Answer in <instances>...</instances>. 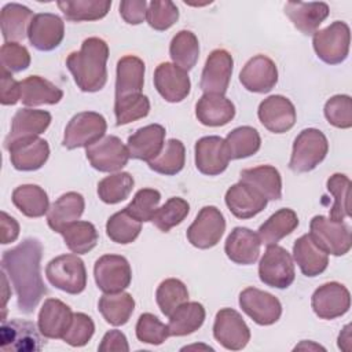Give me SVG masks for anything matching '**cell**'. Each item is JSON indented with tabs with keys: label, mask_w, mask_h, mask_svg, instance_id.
<instances>
[{
	"label": "cell",
	"mask_w": 352,
	"mask_h": 352,
	"mask_svg": "<svg viewBox=\"0 0 352 352\" xmlns=\"http://www.w3.org/2000/svg\"><path fill=\"white\" fill-rule=\"evenodd\" d=\"M43 245L36 238H26L1 256V268L8 275L15 293L18 308L23 314H32L47 287L40 274Z\"/></svg>",
	"instance_id": "6da1fadb"
},
{
	"label": "cell",
	"mask_w": 352,
	"mask_h": 352,
	"mask_svg": "<svg viewBox=\"0 0 352 352\" xmlns=\"http://www.w3.org/2000/svg\"><path fill=\"white\" fill-rule=\"evenodd\" d=\"M109 45L99 37H88L80 51L72 52L66 66L73 74L74 82L82 92H98L107 81Z\"/></svg>",
	"instance_id": "7a4b0ae2"
},
{
	"label": "cell",
	"mask_w": 352,
	"mask_h": 352,
	"mask_svg": "<svg viewBox=\"0 0 352 352\" xmlns=\"http://www.w3.org/2000/svg\"><path fill=\"white\" fill-rule=\"evenodd\" d=\"M327 151L329 142L323 132L316 128L302 129L294 139L289 168L297 173L309 172L324 160Z\"/></svg>",
	"instance_id": "3957f363"
},
{
	"label": "cell",
	"mask_w": 352,
	"mask_h": 352,
	"mask_svg": "<svg viewBox=\"0 0 352 352\" xmlns=\"http://www.w3.org/2000/svg\"><path fill=\"white\" fill-rule=\"evenodd\" d=\"M48 282L69 294H80L87 286V270L77 254H60L45 267Z\"/></svg>",
	"instance_id": "277c9868"
},
{
	"label": "cell",
	"mask_w": 352,
	"mask_h": 352,
	"mask_svg": "<svg viewBox=\"0 0 352 352\" xmlns=\"http://www.w3.org/2000/svg\"><path fill=\"white\" fill-rule=\"evenodd\" d=\"M351 30L342 21H334L327 28L316 30L312 37L314 50L320 60L327 65L344 62L349 54Z\"/></svg>",
	"instance_id": "5b68a950"
},
{
	"label": "cell",
	"mask_w": 352,
	"mask_h": 352,
	"mask_svg": "<svg viewBox=\"0 0 352 352\" xmlns=\"http://www.w3.org/2000/svg\"><path fill=\"white\" fill-rule=\"evenodd\" d=\"M309 235L319 248L333 256L346 254L352 245L349 227L342 221H334L322 214L312 217Z\"/></svg>",
	"instance_id": "8992f818"
},
{
	"label": "cell",
	"mask_w": 352,
	"mask_h": 352,
	"mask_svg": "<svg viewBox=\"0 0 352 352\" xmlns=\"http://www.w3.org/2000/svg\"><path fill=\"white\" fill-rule=\"evenodd\" d=\"M258 278L270 287H289L296 278L294 264L290 253L282 246L270 245L260 260Z\"/></svg>",
	"instance_id": "52a82bcc"
},
{
	"label": "cell",
	"mask_w": 352,
	"mask_h": 352,
	"mask_svg": "<svg viewBox=\"0 0 352 352\" xmlns=\"http://www.w3.org/2000/svg\"><path fill=\"white\" fill-rule=\"evenodd\" d=\"M107 122L104 117L96 111L77 113L66 125L63 146L69 150L78 147H89L104 136Z\"/></svg>",
	"instance_id": "ba28073f"
},
{
	"label": "cell",
	"mask_w": 352,
	"mask_h": 352,
	"mask_svg": "<svg viewBox=\"0 0 352 352\" xmlns=\"http://www.w3.org/2000/svg\"><path fill=\"white\" fill-rule=\"evenodd\" d=\"M33 322L22 319L1 320L0 348L6 352H34L43 349L45 340Z\"/></svg>",
	"instance_id": "9c48e42d"
},
{
	"label": "cell",
	"mask_w": 352,
	"mask_h": 352,
	"mask_svg": "<svg viewBox=\"0 0 352 352\" xmlns=\"http://www.w3.org/2000/svg\"><path fill=\"white\" fill-rule=\"evenodd\" d=\"M226 231V220L216 206H204L187 230L188 242L198 249L216 246Z\"/></svg>",
	"instance_id": "30bf717a"
},
{
	"label": "cell",
	"mask_w": 352,
	"mask_h": 352,
	"mask_svg": "<svg viewBox=\"0 0 352 352\" xmlns=\"http://www.w3.org/2000/svg\"><path fill=\"white\" fill-rule=\"evenodd\" d=\"M94 276L103 293H118L131 285L132 270L124 256L104 254L96 260Z\"/></svg>",
	"instance_id": "8fae6325"
},
{
	"label": "cell",
	"mask_w": 352,
	"mask_h": 352,
	"mask_svg": "<svg viewBox=\"0 0 352 352\" xmlns=\"http://www.w3.org/2000/svg\"><path fill=\"white\" fill-rule=\"evenodd\" d=\"M87 158L92 168L99 172H117L129 161V151L120 138L114 135L103 136L100 140L87 147Z\"/></svg>",
	"instance_id": "7c38bea8"
},
{
	"label": "cell",
	"mask_w": 352,
	"mask_h": 352,
	"mask_svg": "<svg viewBox=\"0 0 352 352\" xmlns=\"http://www.w3.org/2000/svg\"><path fill=\"white\" fill-rule=\"evenodd\" d=\"M213 336L226 349L239 351L248 345L250 330L239 312L232 308H223L216 314Z\"/></svg>",
	"instance_id": "4fadbf2b"
},
{
	"label": "cell",
	"mask_w": 352,
	"mask_h": 352,
	"mask_svg": "<svg viewBox=\"0 0 352 352\" xmlns=\"http://www.w3.org/2000/svg\"><path fill=\"white\" fill-rule=\"evenodd\" d=\"M239 307L260 326L274 324L282 315L280 301L271 293L256 287H246L241 292Z\"/></svg>",
	"instance_id": "5bb4252c"
},
{
	"label": "cell",
	"mask_w": 352,
	"mask_h": 352,
	"mask_svg": "<svg viewBox=\"0 0 352 352\" xmlns=\"http://www.w3.org/2000/svg\"><path fill=\"white\" fill-rule=\"evenodd\" d=\"M232 66L234 59L228 51L221 48L213 50L209 54L201 74L199 88L204 94L224 95L232 76Z\"/></svg>",
	"instance_id": "9a60e30c"
},
{
	"label": "cell",
	"mask_w": 352,
	"mask_h": 352,
	"mask_svg": "<svg viewBox=\"0 0 352 352\" xmlns=\"http://www.w3.org/2000/svg\"><path fill=\"white\" fill-rule=\"evenodd\" d=\"M311 305L320 319H336L348 312L351 307V294L344 285L329 282L314 292Z\"/></svg>",
	"instance_id": "2e32d148"
},
{
	"label": "cell",
	"mask_w": 352,
	"mask_h": 352,
	"mask_svg": "<svg viewBox=\"0 0 352 352\" xmlns=\"http://www.w3.org/2000/svg\"><path fill=\"white\" fill-rule=\"evenodd\" d=\"M260 122L270 132L283 133L292 129L296 124L294 104L282 95H272L264 99L257 110Z\"/></svg>",
	"instance_id": "e0dca14e"
},
{
	"label": "cell",
	"mask_w": 352,
	"mask_h": 352,
	"mask_svg": "<svg viewBox=\"0 0 352 352\" xmlns=\"http://www.w3.org/2000/svg\"><path fill=\"white\" fill-rule=\"evenodd\" d=\"M154 87L166 102L177 103L188 96L191 81L186 70L170 62H164L154 72Z\"/></svg>",
	"instance_id": "ac0fdd59"
},
{
	"label": "cell",
	"mask_w": 352,
	"mask_h": 352,
	"mask_svg": "<svg viewBox=\"0 0 352 352\" xmlns=\"http://www.w3.org/2000/svg\"><path fill=\"white\" fill-rule=\"evenodd\" d=\"M239 81L250 92H270L278 82L276 65L265 55H256L250 58L242 67Z\"/></svg>",
	"instance_id": "d6986e66"
},
{
	"label": "cell",
	"mask_w": 352,
	"mask_h": 352,
	"mask_svg": "<svg viewBox=\"0 0 352 352\" xmlns=\"http://www.w3.org/2000/svg\"><path fill=\"white\" fill-rule=\"evenodd\" d=\"M28 37L36 50L52 51L65 37V23L56 14H36L30 22Z\"/></svg>",
	"instance_id": "ffe728a7"
},
{
	"label": "cell",
	"mask_w": 352,
	"mask_h": 352,
	"mask_svg": "<svg viewBox=\"0 0 352 352\" xmlns=\"http://www.w3.org/2000/svg\"><path fill=\"white\" fill-rule=\"evenodd\" d=\"M10 161L16 170L30 172L40 169L50 157V146L47 140L36 136L14 142L8 147Z\"/></svg>",
	"instance_id": "44dd1931"
},
{
	"label": "cell",
	"mask_w": 352,
	"mask_h": 352,
	"mask_svg": "<svg viewBox=\"0 0 352 352\" xmlns=\"http://www.w3.org/2000/svg\"><path fill=\"white\" fill-rule=\"evenodd\" d=\"M230 162L224 139L220 136H204L195 143V166L208 176L223 173Z\"/></svg>",
	"instance_id": "7402d4cb"
},
{
	"label": "cell",
	"mask_w": 352,
	"mask_h": 352,
	"mask_svg": "<svg viewBox=\"0 0 352 352\" xmlns=\"http://www.w3.org/2000/svg\"><path fill=\"white\" fill-rule=\"evenodd\" d=\"M267 202L268 199L263 194L243 182L232 184L226 192V205L238 219H250L258 214Z\"/></svg>",
	"instance_id": "603a6c76"
},
{
	"label": "cell",
	"mask_w": 352,
	"mask_h": 352,
	"mask_svg": "<svg viewBox=\"0 0 352 352\" xmlns=\"http://www.w3.org/2000/svg\"><path fill=\"white\" fill-rule=\"evenodd\" d=\"M73 312L69 305L58 298H47L38 312L37 326L45 338H63L69 330Z\"/></svg>",
	"instance_id": "cb8c5ba5"
},
{
	"label": "cell",
	"mask_w": 352,
	"mask_h": 352,
	"mask_svg": "<svg viewBox=\"0 0 352 352\" xmlns=\"http://www.w3.org/2000/svg\"><path fill=\"white\" fill-rule=\"evenodd\" d=\"M261 241L256 232L246 227H235L226 239L227 257L241 265L254 264L260 256Z\"/></svg>",
	"instance_id": "d4e9b609"
},
{
	"label": "cell",
	"mask_w": 352,
	"mask_h": 352,
	"mask_svg": "<svg viewBox=\"0 0 352 352\" xmlns=\"http://www.w3.org/2000/svg\"><path fill=\"white\" fill-rule=\"evenodd\" d=\"M51 120V114L45 110L19 109L12 117L11 131L4 140V147H8L14 142L41 135L50 126Z\"/></svg>",
	"instance_id": "484cf974"
},
{
	"label": "cell",
	"mask_w": 352,
	"mask_h": 352,
	"mask_svg": "<svg viewBox=\"0 0 352 352\" xmlns=\"http://www.w3.org/2000/svg\"><path fill=\"white\" fill-rule=\"evenodd\" d=\"M165 133V128L160 124H150L139 128L128 138L126 148L129 151V157L150 162L161 153Z\"/></svg>",
	"instance_id": "4316f807"
},
{
	"label": "cell",
	"mask_w": 352,
	"mask_h": 352,
	"mask_svg": "<svg viewBox=\"0 0 352 352\" xmlns=\"http://www.w3.org/2000/svg\"><path fill=\"white\" fill-rule=\"evenodd\" d=\"M329 6L323 1H289L285 6V14L294 28L304 34H314L319 25L329 16Z\"/></svg>",
	"instance_id": "83f0119b"
},
{
	"label": "cell",
	"mask_w": 352,
	"mask_h": 352,
	"mask_svg": "<svg viewBox=\"0 0 352 352\" xmlns=\"http://www.w3.org/2000/svg\"><path fill=\"white\" fill-rule=\"evenodd\" d=\"M195 116L202 125L223 126L235 116L234 103L219 94H204L195 104Z\"/></svg>",
	"instance_id": "f1b7e54d"
},
{
	"label": "cell",
	"mask_w": 352,
	"mask_h": 352,
	"mask_svg": "<svg viewBox=\"0 0 352 352\" xmlns=\"http://www.w3.org/2000/svg\"><path fill=\"white\" fill-rule=\"evenodd\" d=\"M144 84V62L135 55H125L117 63L116 99L142 94Z\"/></svg>",
	"instance_id": "f546056e"
},
{
	"label": "cell",
	"mask_w": 352,
	"mask_h": 352,
	"mask_svg": "<svg viewBox=\"0 0 352 352\" xmlns=\"http://www.w3.org/2000/svg\"><path fill=\"white\" fill-rule=\"evenodd\" d=\"M293 257L305 276H316L329 265V254L319 248L309 234L301 235L293 245Z\"/></svg>",
	"instance_id": "4dcf8cb0"
},
{
	"label": "cell",
	"mask_w": 352,
	"mask_h": 352,
	"mask_svg": "<svg viewBox=\"0 0 352 352\" xmlns=\"http://www.w3.org/2000/svg\"><path fill=\"white\" fill-rule=\"evenodd\" d=\"M84 197L76 191H69L60 195L47 213V223L51 230L60 232L66 226L80 220L84 213Z\"/></svg>",
	"instance_id": "1f68e13d"
},
{
	"label": "cell",
	"mask_w": 352,
	"mask_h": 352,
	"mask_svg": "<svg viewBox=\"0 0 352 352\" xmlns=\"http://www.w3.org/2000/svg\"><path fill=\"white\" fill-rule=\"evenodd\" d=\"M239 182L252 186L267 199L276 201L282 197L280 173L271 165H260L256 168L243 169L239 175Z\"/></svg>",
	"instance_id": "d6a6232c"
},
{
	"label": "cell",
	"mask_w": 352,
	"mask_h": 352,
	"mask_svg": "<svg viewBox=\"0 0 352 352\" xmlns=\"http://www.w3.org/2000/svg\"><path fill=\"white\" fill-rule=\"evenodd\" d=\"M33 12L26 6L18 3H8L3 7L0 15L1 33L6 43H16L28 36Z\"/></svg>",
	"instance_id": "836d02e7"
},
{
	"label": "cell",
	"mask_w": 352,
	"mask_h": 352,
	"mask_svg": "<svg viewBox=\"0 0 352 352\" xmlns=\"http://www.w3.org/2000/svg\"><path fill=\"white\" fill-rule=\"evenodd\" d=\"M63 98V91L40 76H29L21 81V102L25 106L55 104Z\"/></svg>",
	"instance_id": "e575fe53"
},
{
	"label": "cell",
	"mask_w": 352,
	"mask_h": 352,
	"mask_svg": "<svg viewBox=\"0 0 352 352\" xmlns=\"http://www.w3.org/2000/svg\"><path fill=\"white\" fill-rule=\"evenodd\" d=\"M298 226V217L293 209L283 208L270 216L258 228L261 243L270 246L276 245L282 238L292 234Z\"/></svg>",
	"instance_id": "d590c367"
},
{
	"label": "cell",
	"mask_w": 352,
	"mask_h": 352,
	"mask_svg": "<svg viewBox=\"0 0 352 352\" xmlns=\"http://www.w3.org/2000/svg\"><path fill=\"white\" fill-rule=\"evenodd\" d=\"M12 204L26 217H41L50 210L47 192L37 184H22L12 191Z\"/></svg>",
	"instance_id": "8d00e7d4"
},
{
	"label": "cell",
	"mask_w": 352,
	"mask_h": 352,
	"mask_svg": "<svg viewBox=\"0 0 352 352\" xmlns=\"http://www.w3.org/2000/svg\"><path fill=\"white\" fill-rule=\"evenodd\" d=\"M205 308L197 301L184 302L169 316V334L182 337L197 331L205 320Z\"/></svg>",
	"instance_id": "74e56055"
},
{
	"label": "cell",
	"mask_w": 352,
	"mask_h": 352,
	"mask_svg": "<svg viewBox=\"0 0 352 352\" xmlns=\"http://www.w3.org/2000/svg\"><path fill=\"white\" fill-rule=\"evenodd\" d=\"M98 308L107 323L113 326H122L129 320L135 309V300L125 292L104 293L99 298Z\"/></svg>",
	"instance_id": "f35d334b"
},
{
	"label": "cell",
	"mask_w": 352,
	"mask_h": 352,
	"mask_svg": "<svg viewBox=\"0 0 352 352\" xmlns=\"http://www.w3.org/2000/svg\"><path fill=\"white\" fill-rule=\"evenodd\" d=\"M58 7L67 21H98L107 15L110 0H65L58 1Z\"/></svg>",
	"instance_id": "ab89813d"
},
{
	"label": "cell",
	"mask_w": 352,
	"mask_h": 352,
	"mask_svg": "<svg viewBox=\"0 0 352 352\" xmlns=\"http://www.w3.org/2000/svg\"><path fill=\"white\" fill-rule=\"evenodd\" d=\"M59 234L63 236L67 249L74 254H85L91 252L99 239L95 226L81 220L66 226Z\"/></svg>",
	"instance_id": "60d3db41"
},
{
	"label": "cell",
	"mask_w": 352,
	"mask_h": 352,
	"mask_svg": "<svg viewBox=\"0 0 352 352\" xmlns=\"http://www.w3.org/2000/svg\"><path fill=\"white\" fill-rule=\"evenodd\" d=\"M230 160H241L256 154L261 146V138L253 126H238L224 139Z\"/></svg>",
	"instance_id": "b9f144b4"
},
{
	"label": "cell",
	"mask_w": 352,
	"mask_h": 352,
	"mask_svg": "<svg viewBox=\"0 0 352 352\" xmlns=\"http://www.w3.org/2000/svg\"><path fill=\"white\" fill-rule=\"evenodd\" d=\"M169 55L173 65L186 72L191 70L199 56V43L197 36L190 30L177 32L170 41Z\"/></svg>",
	"instance_id": "7bdbcfd3"
},
{
	"label": "cell",
	"mask_w": 352,
	"mask_h": 352,
	"mask_svg": "<svg viewBox=\"0 0 352 352\" xmlns=\"http://www.w3.org/2000/svg\"><path fill=\"white\" fill-rule=\"evenodd\" d=\"M184 162H186L184 144L177 139H169L164 144L161 153L147 164L151 170L165 176H172L179 173L184 168Z\"/></svg>",
	"instance_id": "ee69618b"
},
{
	"label": "cell",
	"mask_w": 352,
	"mask_h": 352,
	"mask_svg": "<svg viewBox=\"0 0 352 352\" xmlns=\"http://www.w3.org/2000/svg\"><path fill=\"white\" fill-rule=\"evenodd\" d=\"M140 231H142V221L131 216L125 208L111 214L106 223L107 236L113 242L121 243V245L133 242L139 236Z\"/></svg>",
	"instance_id": "f6af8a7d"
},
{
	"label": "cell",
	"mask_w": 352,
	"mask_h": 352,
	"mask_svg": "<svg viewBox=\"0 0 352 352\" xmlns=\"http://www.w3.org/2000/svg\"><path fill=\"white\" fill-rule=\"evenodd\" d=\"M133 184L135 180L128 172H117L99 182L98 195L104 204L114 205L129 197Z\"/></svg>",
	"instance_id": "bcb514c9"
},
{
	"label": "cell",
	"mask_w": 352,
	"mask_h": 352,
	"mask_svg": "<svg viewBox=\"0 0 352 352\" xmlns=\"http://www.w3.org/2000/svg\"><path fill=\"white\" fill-rule=\"evenodd\" d=\"M327 190L334 197V204L330 208L329 219L334 221H342L351 216L349 210V192L351 180L344 173H334L327 179Z\"/></svg>",
	"instance_id": "7dc6e473"
},
{
	"label": "cell",
	"mask_w": 352,
	"mask_h": 352,
	"mask_svg": "<svg viewBox=\"0 0 352 352\" xmlns=\"http://www.w3.org/2000/svg\"><path fill=\"white\" fill-rule=\"evenodd\" d=\"M155 300L161 312L169 318L177 307L187 302L188 290L182 280L169 278L160 283L155 292Z\"/></svg>",
	"instance_id": "c3c4849f"
},
{
	"label": "cell",
	"mask_w": 352,
	"mask_h": 352,
	"mask_svg": "<svg viewBox=\"0 0 352 352\" xmlns=\"http://www.w3.org/2000/svg\"><path fill=\"white\" fill-rule=\"evenodd\" d=\"M150 111V100L143 94L129 95L125 98L116 99L114 102V114L116 124L126 125L139 118H144Z\"/></svg>",
	"instance_id": "681fc988"
},
{
	"label": "cell",
	"mask_w": 352,
	"mask_h": 352,
	"mask_svg": "<svg viewBox=\"0 0 352 352\" xmlns=\"http://www.w3.org/2000/svg\"><path fill=\"white\" fill-rule=\"evenodd\" d=\"M188 212L190 205L186 199L180 197H172L161 208L157 209L151 221L160 231L168 232L170 228L180 224L187 217Z\"/></svg>",
	"instance_id": "f907efd6"
},
{
	"label": "cell",
	"mask_w": 352,
	"mask_h": 352,
	"mask_svg": "<svg viewBox=\"0 0 352 352\" xmlns=\"http://www.w3.org/2000/svg\"><path fill=\"white\" fill-rule=\"evenodd\" d=\"M161 201V194L155 188L139 190L132 201L125 206L126 212L139 221H151Z\"/></svg>",
	"instance_id": "816d5d0a"
},
{
	"label": "cell",
	"mask_w": 352,
	"mask_h": 352,
	"mask_svg": "<svg viewBox=\"0 0 352 352\" xmlns=\"http://www.w3.org/2000/svg\"><path fill=\"white\" fill-rule=\"evenodd\" d=\"M135 331L139 341L151 345H161L170 336L168 324L162 323L155 315L148 312L139 316Z\"/></svg>",
	"instance_id": "f5cc1de1"
},
{
	"label": "cell",
	"mask_w": 352,
	"mask_h": 352,
	"mask_svg": "<svg viewBox=\"0 0 352 352\" xmlns=\"http://www.w3.org/2000/svg\"><path fill=\"white\" fill-rule=\"evenodd\" d=\"M147 23L154 30H166L179 19V10L170 0H153L147 7Z\"/></svg>",
	"instance_id": "db71d44e"
},
{
	"label": "cell",
	"mask_w": 352,
	"mask_h": 352,
	"mask_svg": "<svg viewBox=\"0 0 352 352\" xmlns=\"http://www.w3.org/2000/svg\"><path fill=\"white\" fill-rule=\"evenodd\" d=\"M324 117L336 128L352 126V99L349 95H334L324 104Z\"/></svg>",
	"instance_id": "11a10c76"
},
{
	"label": "cell",
	"mask_w": 352,
	"mask_h": 352,
	"mask_svg": "<svg viewBox=\"0 0 352 352\" xmlns=\"http://www.w3.org/2000/svg\"><path fill=\"white\" fill-rule=\"evenodd\" d=\"M0 62L3 72L19 73L29 67L30 54L18 43H4L0 50Z\"/></svg>",
	"instance_id": "9f6ffc18"
},
{
	"label": "cell",
	"mask_w": 352,
	"mask_h": 352,
	"mask_svg": "<svg viewBox=\"0 0 352 352\" xmlns=\"http://www.w3.org/2000/svg\"><path fill=\"white\" fill-rule=\"evenodd\" d=\"M94 333H95L94 320L87 314L76 312L73 315L72 324L62 340L72 346H84L92 338Z\"/></svg>",
	"instance_id": "6f0895ef"
},
{
	"label": "cell",
	"mask_w": 352,
	"mask_h": 352,
	"mask_svg": "<svg viewBox=\"0 0 352 352\" xmlns=\"http://www.w3.org/2000/svg\"><path fill=\"white\" fill-rule=\"evenodd\" d=\"M146 0H124L120 3V15L129 25H139L146 19Z\"/></svg>",
	"instance_id": "680465c9"
},
{
	"label": "cell",
	"mask_w": 352,
	"mask_h": 352,
	"mask_svg": "<svg viewBox=\"0 0 352 352\" xmlns=\"http://www.w3.org/2000/svg\"><path fill=\"white\" fill-rule=\"evenodd\" d=\"M0 102L4 106L15 104L21 100V81L12 78L7 72L1 70V82H0Z\"/></svg>",
	"instance_id": "91938a15"
},
{
	"label": "cell",
	"mask_w": 352,
	"mask_h": 352,
	"mask_svg": "<svg viewBox=\"0 0 352 352\" xmlns=\"http://www.w3.org/2000/svg\"><path fill=\"white\" fill-rule=\"evenodd\" d=\"M98 349L100 352H113V351H116V352H128L129 345H128L125 334L121 333L120 330L114 329V330L107 331L103 336Z\"/></svg>",
	"instance_id": "94428289"
},
{
	"label": "cell",
	"mask_w": 352,
	"mask_h": 352,
	"mask_svg": "<svg viewBox=\"0 0 352 352\" xmlns=\"http://www.w3.org/2000/svg\"><path fill=\"white\" fill-rule=\"evenodd\" d=\"M19 235V224L18 221L7 214L6 212H1V243L7 245L14 242Z\"/></svg>",
	"instance_id": "6125c7cd"
},
{
	"label": "cell",
	"mask_w": 352,
	"mask_h": 352,
	"mask_svg": "<svg viewBox=\"0 0 352 352\" xmlns=\"http://www.w3.org/2000/svg\"><path fill=\"white\" fill-rule=\"evenodd\" d=\"M351 341H352V338H351V324H346L338 336V348L345 351V352H349L351 351Z\"/></svg>",
	"instance_id": "be15d7a7"
},
{
	"label": "cell",
	"mask_w": 352,
	"mask_h": 352,
	"mask_svg": "<svg viewBox=\"0 0 352 352\" xmlns=\"http://www.w3.org/2000/svg\"><path fill=\"white\" fill-rule=\"evenodd\" d=\"M309 348H314V349H324L322 348L320 345H316V344H311V342H307V341H302L300 345H297L294 349H309Z\"/></svg>",
	"instance_id": "e7e4bbea"
}]
</instances>
